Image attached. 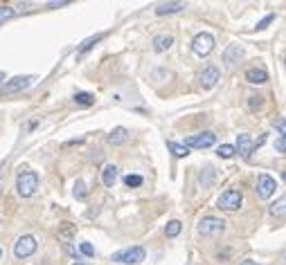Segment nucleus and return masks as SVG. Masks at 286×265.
<instances>
[{
  "label": "nucleus",
  "mask_w": 286,
  "mask_h": 265,
  "mask_svg": "<svg viewBox=\"0 0 286 265\" xmlns=\"http://www.w3.org/2000/svg\"><path fill=\"white\" fill-rule=\"evenodd\" d=\"M16 189H18V196H23V198H30L34 191L38 189V175H36V171L25 168V171L18 173Z\"/></svg>",
  "instance_id": "1"
},
{
  "label": "nucleus",
  "mask_w": 286,
  "mask_h": 265,
  "mask_svg": "<svg viewBox=\"0 0 286 265\" xmlns=\"http://www.w3.org/2000/svg\"><path fill=\"white\" fill-rule=\"evenodd\" d=\"M36 81V76H32V74H21V76H14L12 81H7V83L0 88V95L3 97H7V95H14V93H21V90H25V88H30V85Z\"/></svg>",
  "instance_id": "2"
},
{
  "label": "nucleus",
  "mask_w": 286,
  "mask_h": 265,
  "mask_svg": "<svg viewBox=\"0 0 286 265\" xmlns=\"http://www.w3.org/2000/svg\"><path fill=\"white\" fill-rule=\"evenodd\" d=\"M144 256H147L144 247H129V249H122V252H115L113 261L124 263V265H135V263H142Z\"/></svg>",
  "instance_id": "3"
},
{
  "label": "nucleus",
  "mask_w": 286,
  "mask_h": 265,
  "mask_svg": "<svg viewBox=\"0 0 286 265\" xmlns=\"http://www.w3.org/2000/svg\"><path fill=\"white\" fill-rule=\"evenodd\" d=\"M192 50H194V54H198V56H207L212 50H214V36L207 34V32L196 34L194 41H192Z\"/></svg>",
  "instance_id": "4"
},
{
  "label": "nucleus",
  "mask_w": 286,
  "mask_h": 265,
  "mask_svg": "<svg viewBox=\"0 0 286 265\" xmlns=\"http://www.w3.org/2000/svg\"><path fill=\"white\" fill-rule=\"evenodd\" d=\"M36 247H38L36 238H34L32 234H25V236H21V238L16 240V245H14V254H16V258H27V256H32V254L36 252Z\"/></svg>",
  "instance_id": "5"
},
{
  "label": "nucleus",
  "mask_w": 286,
  "mask_h": 265,
  "mask_svg": "<svg viewBox=\"0 0 286 265\" xmlns=\"http://www.w3.org/2000/svg\"><path fill=\"white\" fill-rule=\"evenodd\" d=\"M225 229V220L216 218V216H205V218L198 223V234L201 236H216Z\"/></svg>",
  "instance_id": "6"
},
{
  "label": "nucleus",
  "mask_w": 286,
  "mask_h": 265,
  "mask_svg": "<svg viewBox=\"0 0 286 265\" xmlns=\"http://www.w3.org/2000/svg\"><path fill=\"white\" fill-rule=\"evenodd\" d=\"M241 202H244V196H241V191H237V189H227V191H223L221 194V198H219V209H225V211H235V209H239L241 207Z\"/></svg>",
  "instance_id": "7"
},
{
  "label": "nucleus",
  "mask_w": 286,
  "mask_h": 265,
  "mask_svg": "<svg viewBox=\"0 0 286 265\" xmlns=\"http://www.w3.org/2000/svg\"><path fill=\"white\" fill-rule=\"evenodd\" d=\"M214 142H216V135L205 131V133H198V135L187 137L183 146H187V148H210V146H214Z\"/></svg>",
  "instance_id": "8"
},
{
  "label": "nucleus",
  "mask_w": 286,
  "mask_h": 265,
  "mask_svg": "<svg viewBox=\"0 0 286 265\" xmlns=\"http://www.w3.org/2000/svg\"><path fill=\"white\" fill-rule=\"evenodd\" d=\"M275 189H277V185H275V178L266 175V173H261L259 178H257V196L264 200H268L270 196L275 194Z\"/></svg>",
  "instance_id": "9"
},
{
  "label": "nucleus",
  "mask_w": 286,
  "mask_h": 265,
  "mask_svg": "<svg viewBox=\"0 0 286 265\" xmlns=\"http://www.w3.org/2000/svg\"><path fill=\"white\" fill-rule=\"evenodd\" d=\"M244 61V47L241 45H227L225 52H223V63L225 67H235L237 63Z\"/></svg>",
  "instance_id": "10"
},
{
  "label": "nucleus",
  "mask_w": 286,
  "mask_h": 265,
  "mask_svg": "<svg viewBox=\"0 0 286 265\" xmlns=\"http://www.w3.org/2000/svg\"><path fill=\"white\" fill-rule=\"evenodd\" d=\"M237 151L241 153V157H244V160H250V155H253V151H255L253 137H250V135H246V133L237 135Z\"/></svg>",
  "instance_id": "11"
},
{
  "label": "nucleus",
  "mask_w": 286,
  "mask_h": 265,
  "mask_svg": "<svg viewBox=\"0 0 286 265\" xmlns=\"http://www.w3.org/2000/svg\"><path fill=\"white\" fill-rule=\"evenodd\" d=\"M201 85L203 88H214L216 83H219V79H221V72H219V67H214V65H210V67H205V70L201 72Z\"/></svg>",
  "instance_id": "12"
},
{
  "label": "nucleus",
  "mask_w": 286,
  "mask_h": 265,
  "mask_svg": "<svg viewBox=\"0 0 286 265\" xmlns=\"http://www.w3.org/2000/svg\"><path fill=\"white\" fill-rule=\"evenodd\" d=\"M246 79H248V83H255V85L266 83V81H268V72H266L264 67H250V70L246 72Z\"/></svg>",
  "instance_id": "13"
},
{
  "label": "nucleus",
  "mask_w": 286,
  "mask_h": 265,
  "mask_svg": "<svg viewBox=\"0 0 286 265\" xmlns=\"http://www.w3.org/2000/svg\"><path fill=\"white\" fill-rule=\"evenodd\" d=\"M185 9V3H160L156 7V14L158 16H167V14H176V12H183Z\"/></svg>",
  "instance_id": "14"
},
{
  "label": "nucleus",
  "mask_w": 286,
  "mask_h": 265,
  "mask_svg": "<svg viewBox=\"0 0 286 265\" xmlns=\"http://www.w3.org/2000/svg\"><path fill=\"white\" fill-rule=\"evenodd\" d=\"M171 45H174V36H169V34H160V36L153 38V50L156 52H167Z\"/></svg>",
  "instance_id": "15"
},
{
  "label": "nucleus",
  "mask_w": 286,
  "mask_h": 265,
  "mask_svg": "<svg viewBox=\"0 0 286 265\" xmlns=\"http://www.w3.org/2000/svg\"><path fill=\"white\" fill-rule=\"evenodd\" d=\"M124 142H129V131L127 128L120 126L108 135V144H113V146H120V144H124Z\"/></svg>",
  "instance_id": "16"
},
{
  "label": "nucleus",
  "mask_w": 286,
  "mask_h": 265,
  "mask_svg": "<svg viewBox=\"0 0 286 265\" xmlns=\"http://www.w3.org/2000/svg\"><path fill=\"white\" fill-rule=\"evenodd\" d=\"M101 180H104L106 187H113L115 180H118V166H115V164H106L104 171H101Z\"/></svg>",
  "instance_id": "17"
},
{
  "label": "nucleus",
  "mask_w": 286,
  "mask_h": 265,
  "mask_svg": "<svg viewBox=\"0 0 286 265\" xmlns=\"http://www.w3.org/2000/svg\"><path fill=\"white\" fill-rule=\"evenodd\" d=\"M167 146H169V151H171L176 157H185V155H190V148L183 146V144H178V142H167Z\"/></svg>",
  "instance_id": "18"
},
{
  "label": "nucleus",
  "mask_w": 286,
  "mask_h": 265,
  "mask_svg": "<svg viewBox=\"0 0 286 265\" xmlns=\"http://www.w3.org/2000/svg\"><path fill=\"white\" fill-rule=\"evenodd\" d=\"M101 38H104V34H95V36H90L88 41H84V45L79 47V56H81V54H86L88 50H93V45H95V43H99Z\"/></svg>",
  "instance_id": "19"
},
{
  "label": "nucleus",
  "mask_w": 286,
  "mask_h": 265,
  "mask_svg": "<svg viewBox=\"0 0 286 265\" xmlns=\"http://www.w3.org/2000/svg\"><path fill=\"white\" fill-rule=\"evenodd\" d=\"M183 229V223L181 220H171V223H167V227H164V234L169 236V238H174V236H178Z\"/></svg>",
  "instance_id": "20"
},
{
  "label": "nucleus",
  "mask_w": 286,
  "mask_h": 265,
  "mask_svg": "<svg viewBox=\"0 0 286 265\" xmlns=\"http://www.w3.org/2000/svg\"><path fill=\"white\" fill-rule=\"evenodd\" d=\"M75 101H77L79 106H93V104H95V97H93L90 93H77V95H75Z\"/></svg>",
  "instance_id": "21"
},
{
  "label": "nucleus",
  "mask_w": 286,
  "mask_h": 265,
  "mask_svg": "<svg viewBox=\"0 0 286 265\" xmlns=\"http://www.w3.org/2000/svg\"><path fill=\"white\" fill-rule=\"evenodd\" d=\"M86 194H88V189H86V182L84 180H77L75 182V198L77 200H84Z\"/></svg>",
  "instance_id": "22"
},
{
  "label": "nucleus",
  "mask_w": 286,
  "mask_h": 265,
  "mask_svg": "<svg viewBox=\"0 0 286 265\" xmlns=\"http://www.w3.org/2000/svg\"><path fill=\"white\" fill-rule=\"evenodd\" d=\"M270 214H273V216H286V198L275 202V205L270 207Z\"/></svg>",
  "instance_id": "23"
},
{
  "label": "nucleus",
  "mask_w": 286,
  "mask_h": 265,
  "mask_svg": "<svg viewBox=\"0 0 286 265\" xmlns=\"http://www.w3.org/2000/svg\"><path fill=\"white\" fill-rule=\"evenodd\" d=\"M14 7H7V5H3V7H0V25H3V23H7L9 18H14Z\"/></svg>",
  "instance_id": "24"
},
{
  "label": "nucleus",
  "mask_w": 286,
  "mask_h": 265,
  "mask_svg": "<svg viewBox=\"0 0 286 265\" xmlns=\"http://www.w3.org/2000/svg\"><path fill=\"white\" fill-rule=\"evenodd\" d=\"M216 153H219V157H225V160H227V157H232L237 153V148L230 146V144H223V146H219V151H216Z\"/></svg>",
  "instance_id": "25"
},
{
  "label": "nucleus",
  "mask_w": 286,
  "mask_h": 265,
  "mask_svg": "<svg viewBox=\"0 0 286 265\" xmlns=\"http://www.w3.org/2000/svg\"><path fill=\"white\" fill-rule=\"evenodd\" d=\"M124 182H127V187H140L142 185V175H127Z\"/></svg>",
  "instance_id": "26"
},
{
  "label": "nucleus",
  "mask_w": 286,
  "mask_h": 265,
  "mask_svg": "<svg viewBox=\"0 0 286 265\" xmlns=\"http://www.w3.org/2000/svg\"><path fill=\"white\" fill-rule=\"evenodd\" d=\"M273 21H275V14H268L266 18H261V21L257 23V30H266V27H268Z\"/></svg>",
  "instance_id": "27"
},
{
  "label": "nucleus",
  "mask_w": 286,
  "mask_h": 265,
  "mask_svg": "<svg viewBox=\"0 0 286 265\" xmlns=\"http://www.w3.org/2000/svg\"><path fill=\"white\" fill-rule=\"evenodd\" d=\"M275 128H277V131L282 133V139H286V117L275 119Z\"/></svg>",
  "instance_id": "28"
},
{
  "label": "nucleus",
  "mask_w": 286,
  "mask_h": 265,
  "mask_svg": "<svg viewBox=\"0 0 286 265\" xmlns=\"http://www.w3.org/2000/svg\"><path fill=\"white\" fill-rule=\"evenodd\" d=\"M81 254H84V256H95V247L90 243H81Z\"/></svg>",
  "instance_id": "29"
},
{
  "label": "nucleus",
  "mask_w": 286,
  "mask_h": 265,
  "mask_svg": "<svg viewBox=\"0 0 286 265\" xmlns=\"http://www.w3.org/2000/svg\"><path fill=\"white\" fill-rule=\"evenodd\" d=\"M275 148H277L279 153H286V139H277V142H275Z\"/></svg>",
  "instance_id": "30"
},
{
  "label": "nucleus",
  "mask_w": 286,
  "mask_h": 265,
  "mask_svg": "<svg viewBox=\"0 0 286 265\" xmlns=\"http://www.w3.org/2000/svg\"><path fill=\"white\" fill-rule=\"evenodd\" d=\"M261 99L264 97H250V106H253V108H261V104H264Z\"/></svg>",
  "instance_id": "31"
},
{
  "label": "nucleus",
  "mask_w": 286,
  "mask_h": 265,
  "mask_svg": "<svg viewBox=\"0 0 286 265\" xmlns=\"http://www.w3.org/2000/svg\"><path fill=\"white\" fill-rule=\"evenodd\" d=\"M64 5H68L66 0H54V3H47V7H50V9H54V7H64Z\"/></svg>",
  "instance_id": "32"
},
{
  "label": "nucleus",
  "mask_w": 286,
  "mask_h": 265,
  "mask_svg": "<svg viewBox=\"0 0 286 265\" xmlns=\"http://www.w3.org/2000/svg\"><path fill=\"white\" fill-rule=\"evenodd\" d=\"M241 265H259L257 261H250V258H246V261H241Z\"/></svg>",
  "instance_id": "33"
},
{
  "label": "nucleus",
  "mask_w": 286,
  "mask_h": 265,
  "mask_svg": "<svg viewBox=\"0 0 286 265\" xmlns=\"http://www.w3.org/2000/svg\"><path fill=\"white\" fill-rule=\"evenodd\" d=\"M0 81H5V72L3 70H0Z\"/></svg>",
  "instance_id": "34"
},
{
  "label": "nucleus",
  "mask_w": 286,
  "mask_h": 265,
  "mask_svg": "<svg viewBox=\"0 0 286 265\" xmlns=\"http://www.w3.org/2000/svg\"><path fill=\"white\" fill-rule=\"evenodd\" d=\"M282 178H284V180H286V171H284V173H282Z\"/></svg>",
  "instance_id": "35"
},
{
  "label": "nucleus",
  "mask_w": 286,
  "mask_h": 265,
  "mask_svg": "<svg viewBox=\"0 0 286 265\" xmlns=\"http://www.w3.org/2000/svg\"><path fill=\"white\" fill-rule=\"evenodd\" d=\"M0 256H3V249H0Z\"/></svg>",
  "instance_id": "36"
}]
</instances>
